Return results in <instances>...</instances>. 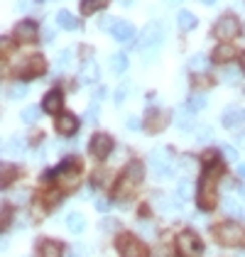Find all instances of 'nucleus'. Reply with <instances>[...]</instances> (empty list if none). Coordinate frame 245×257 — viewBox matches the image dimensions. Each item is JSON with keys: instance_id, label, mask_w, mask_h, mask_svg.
I'll list each match as a JSON object with an SVG mask.
<instances>
[{"instance_id": "54", "label": "nucleus", "mask_w": 245, "mask_h": 257, "mask_svg": "<svg viewBox=\"0 0 245 257\" xmlns=\"http://www.w3.org/2000/svg\"><path fill=\"white\" fill-rule=\"evenodd\" d=\"M206 5H213V3H216V0H204Z\"/></svg>"}, {"instance_id": "12", "label": "nucleus", "mask_w": 245, "mask_h": 257, "mask_svg": "<svg viewBox=\"0 0 245 257\" xmlns=\"http://www.w3.org/2000/svg\"><path fill=\"white\" fill-rule=\"evenodd\" d=\"M44 69H47V61L42 54H32L30 59L22 64V74L27 76V79H35V76H42L44 74Z\"/></svg>"}, {"instance_id": "18", "label": "nucleus", "mask_w": 245, "mask_h": 257, "mask_svg": "<svg viewBox=\"0 0 245 257\" xmlns=\"http://www.w3.org/2000/svg\"><path fill=\"white\" fill-rule=\"evenodd\" d=\"M66 228H69L71 233L81 235L83 230H86V216H83V213H79V211L69 213V216H66Z\"/></svg>"}, {"instance_id": "51", "label": "nucleus", "mask_w": 245, "mask_h": 257, "mask_svg": "<svg viewBox=\"0 0 245 257\" xmlns=\"http://www.w3.org/2000/svg\"><path fill=\"white\" fill-rule=\"evenodd\" d=\"M122 5H130V3H135V0H120Z\"/></svg>"}, {"instance_id": "23", "label": "nucleus", "mask_w": 245, "mask_h": 257, "mask_svg": "<svg viewBox=\"0 0 245 257\" xmlns=\"http://www.w3.org/2000/svg\"><path fill=\"white\" fill-rule=\"evenodd\" d=\"M177 25H179V30L189 32V30H194V27L199 25V20H196V15H194V13H189V10H182V13L177 15Z\"/></svg>"}, {"instance_id": "11", "label": "nucleus", "mask_w": 245, "mask_h": 257, "mask_svg": "<svg viewBox=\"0 0 245 257\" xmlns=\"http://www.w3.org/2000/svg\"><path fill=\"white\" fill-rule=\"evenodd\" d=\"M169 122H172V113L169 110H150L147 118H145V130L157 135V133H162Z\"/></svg>"}, {"instance_id": "16", "label": "nucleus", "mask_w": 245, "mask_h": 257, "mask_svg": "<svg viewBox=\"0 0 245 257\" xmlns=\"http://www.w3.org/2000/svg\"><path fill=\"white\" fill-rule=\"evenodd\" d=\"M35 35H37L35 22L22 20V22H18V25H15V40H18V42H32V40H35Z\"/></svg>"}, {"instance_id": "33", "label": "nucleus", "mask_w": 245, "mask_h": 257, "mask_svg": "<svg viewBox=\"0 0 245 257\" xmlns=\"http://www.w3.org/2000/svg\"><path fill=\"white\" fill-rule=\"evenodd\" d=\"M196 140H199V142H208V140H213V130H211L208 125H199V127H196Z\"/></svg>"}, {"instance_id": "39", "label": "nucleus", "mask_w": 245, "mask_h": 257, "mask_svg": "<svg viewBox=\"0 0 245 257\" xmlns=\"http://www.w3.org/2000/svg\"><path fill=\"white\" fill-rule=\"evenodd\" d=\"M238 79H240V74H238L235 69H228V71H223V81H225V83H238Z\"/></svg>"}, {"instance_id": "28", "label": "nucleus", "mask_w": 245, "mask_h": 257, "mask_svg": "<svg viewBox=\"0 0 245 257\" xmlns=\"http://www.w3.org/2000/svg\"><path fill=\"white\" fill-rule=\"evenodd\" d=\"M91 81H98V66L88 61L81 69V83H91Z\"/></svg>"}, {"instance_id": "13", "label": "nucleus", "mask_w": 245, "mask_h": 257, "mask_svg": "<svg viewBox=\"0 0 245 257\" xmlns=\"http://www.w3.org/2000/svg\"><path fill=\"white\" fill-rule=\"evenodd\" d=\"M110 35L115 37L118 42H122V44H128V42H133L135 40V35H138V30L130 25V22H113V27H110Z\"/></svg>"}, {"instance_id": "45", "label": "nucleus", "mask_w": 245, "mask_h": 257, "mask_svg": "<svg viewBox=\"0 0 245 257\" xmlns=\"http://www.w3.org/2000/svg\"><path fill=\"white\" fill-rule=\"evenodd\" d=\"M71 255H74V257H83V255H86V247H83V245H76Z\"/></svg>"}, {"instance_id": "34", "label": "nucleus", "mask_w": 245, "mask_h": 257, "mask_svg": "<svg viewBox=\"0 0 245 257\" xmlns=\"http://www.w3.org/2000/svg\"><path fill=\"white\" fill-rule=\"evenodd\" d=\"M5 96H8V98H22V96H25V86H20V83L8 86V88H5Z\"/></svg>"}, {"instance_id": "37", "label": "nucleus", "mask_w": 245, "mask_h": 257, "mask_svg": "<svg viewBox=\"0 0 245 257\" xmlns=\"http://www.w3.org/2000/svg\"><path fill=\"white\" fill-rule=\"evenodd\" d=\"M10 216H13V208L8 203H3V230L10 228Z\"/></svg>"}, {"instance_id": "32", "label": "nucleus", "mask_w": 245, "mask_h": 257, "mask_svg": "<svg viewBox=\"0 0 245 257\" xmlns=\"http://www.w3.org/2000/svg\"><path fill=\"white\" fill-rule=\"evenodd\" d=\"M101 230L103 233H115V230H120V223H118L115 218H103L101 220Z\"/></svg>"}, {"instance_id": "7", "label": "nucleus", "mask_w": 245, "mask_h": 257, "mask_svg": "<svg viewBox=\"0 0 245 257\" xmlns=\"http://www.w3.org/2000/svg\"><path fill=\"white\" fill-rule=\"evenodd\" d=\"M164 40V32H162V25L160 22H150L147 27L143 30V35H140V49L145 52H150V49H160V44Z\"/></svg>"}, {"instance_id": "4", "label": "nucleus", "mask_w": 245, "mask_h": 257, "mask_svg": "<svg viewBox=\"0 0 245 257\" xmlns=\"http://www.w3.org/2000/svg\"><path fill=\"white\" fill-rule=\"evenodd\" d=\"M238 35H240V20L233 13H223L213 25V37L218 40H233Z\"/></svg>"}, {"instance_id": "24", "label": "nucleus", "mask_w": 245, "mask_h": 257, "mask_svg": "<svg viewBox=\"0 0 245 257\" xmlns=\"http://www.w3.org/2000/svg\"><path fill=\"white\" fill-rule=\"evenodd\" d=\"M223 213L225 216H230V218H240L243 216V206H240V201L238 198H225L223 201Z\"/></svg>"}, {"instance_id": "17", "label": "nucleus", "mask_w": 245, "mask_h": 257, "mask_svg": "<svg viewBox=\"0 0 245 257\" xmlns=\"http://www.w3.org/2000/svg\"><path fill=\"white\" fill-rule=\"evenodd\" d=\"M238 52H235V47H230V44H218L213 52H211V61H216V64H228V61H233Z\"/></svg>"}, {"instance_id": "30", "label": "nucleus", "mask_w": 245, "mask_h": 257, "mask_svg": "<svg viewBox=\"0 0 245 257\" xmlns=\"http://www.w3.org/2000/svg\"><path fill=\"white\" fill-rule=\"evenodd\" d=\"M22 152V140H15V138H10V140H5V145H3V155H20Z\"/></svg>"}, {"instance_id": "47", "label": "nucleus", "mask_w": 245, "mask_h": 257, "mask_svg": "<svg viewBox=\"0 0 245 257\" xmlns=\"http://www.w3.org/2000/svg\"><path fill=\"white\" fill-rule=\"evenodd\" d=\"M8 52H10V40L3 37V54H8Z\"/></svg>"}, {"instance_id": "21", "label": "nucleus", "mask_w": 245, "mask_h": 257, "mask_svg": "<svg viewBox=\"0 0 245 257\" xmlns=\"http://www.w3.org/2000/svg\"><path fill=\"white\" fill-rule=\"evenodd\" d=\"M110 0H81V15H96L98 10H105Z\"/></svg>"}, {"instance_id": "31", "label": "nucleus", "mask_w": 245, "mask_h": 257, "mask_svg": "<svg viewBox=\"0 0 245 257\" xmlns=\"http://www.w3.org/2000/svg\"><path fill=\"white\" fill-rule=\"evenodd\" d=\"M13 177H18V169H15V167H10V164H3V186H5V189L10 186Z\"/></svg>"}, {"instance_id": "35", "label": "nucleus", "mask_w": 245, "mask_h": 257, "mask_svg": "<svg viewBox=\"0 0 245 257\" xmlns=\"http://www.w3.org/2000/svg\"><path fill=\"white\" fill-rule=\"evenodd\" d=\"M71 59H74V52H71V49H61L59 52V66L61 69H66V66L71 64Z\"/></svg>"}, {"instance_id": "48", "label": "nucleus", "mask_w": 245, "mask_h": 257, "mask_svg": "<svg viewBox=\"0 0 245 257\" xmlns=\"http://www.w3.org/2000/svg\"><path fill=\"white\" fill-rule=\"evenodd\" d=\"M105 93H108L105 88H98V91H96V100H103L105 98Z\"/></svg>"}, {"instance_id": "8", "label": "nucleus", "mask_w": 245, "mask_h": 257, "mask_svg": "<svg viewBox=\"0 0 245 257\" xmlns=\"http://www.w3.org/2000/svg\"><path fill=\"white\" fill-rule=\"evenodd\" d=\"M118 250L122 257H150V250L143 240H138L135 235H122L118 240Z\"/></svg>"}, {"instance_id": "6", "label": "nucleus", "mask_w": 245, "mask_h": 257, "mask_svg": "<svg viewBox=\"0 0 245 257\" xmlns=\"http://www.w3.org/2000/svg\"><path fill=\"white\" fill-rule=\"evenodd\" d=\"M79 179V162L76 159H66L59 169L54 172V181L59 184L61 189H71Z\"/></svg>"}, {"instance_id": "5", "label": "nucleus", "mask_w": 245, "mask_h": 257, "mask_svg": "<svg viewBox=\"0 0 245 257\" xmlns=\"http://www.w3.org/2000/svg\"><path fill=\"white\" fill-rule=\"evenodd\" d=\"M177 250H179L182 257H201V252H204L201 237L194 230H182L179 237H177Z\"/></svg>"}, {"instance_id": "55", "label": "nucleus", "mask_w": 245, "mask_h": 257, "mask_svg": "<svg viewBox=\"0 0 245 257\" xmlns=\"http://www.w3.org/2000/svg\"><path fill=\"white\" fill-rule=\"evenodd\" d=\"M240 196H243V201H245V189H240Z\"/></svg>"}, {"instance_id": "25", "label": "nucleus", "mask_w": 245, "mask_h": 257, "mask_svg": "<svg viewBox=\"0 0 245 257\" xmlns=\"http://www.w3.org/2000/svg\"><path fill=\"white\" fill-rule=\"evenodd\" d=\"M110 69H113V74H125V69H128V54L125 52H115L110 57Z\"/></svg>"}, {"instance_id": "44", "label": "nucleus", "mask_w": 245, "mask_h": 257, "mask_svg": "<svg viewBox=\"0 0 245 257\" xmlns=\"http://www.w3.org/2000/svg\"><path fill=\"white\" fill-rule=\"evenodd\" d=\"M125 125H128L130 130H138V127H140L143 122H140V120H138V118H128V120H125Z\"/></svg>"}, {"instance_id": "1", "label": "nucleus", "mask_w": 245, "mask_h": 257, "mask_svg": "<svg viewBox=\"0 0 245 257\" xmlns=\"http://www.w3.org/2000/svg\"><path fill=\"white\" fill-rule=\"evenodd\" d=\"M145 177V167H143V162L140 159H133L128 167H125V172H122V177L120 181L115 184V196L118 198H125L140 181H143Z\"/></svg>"}, {"instance_id": "3", "label": "nucleus", "mask_w": 245, "mask_h": 257, "mask_svg": "<svg viewBox=\"0 0 245 257\" xmlns=\"http://www.w3.org/2000/svg\"><path fill=\"white\" fill-rule=\"evenodd\" d=\"M213 235L225 247H245V228H240L238 223H221V225H216Z\"/></svg>"}, {"instance_id": "53", "label": "nucleus", "mask_w": 245, "mask_h": 257, "mask_svg": "<svg viewBox=\"0 0 245 257\" xmlns=\"http://www.w3.org/2000/svg\"><path fill=\"white\" fill-rule=\"evenodd\" d=\"M164 3H172V5H177V3H179V0H164Z\"/></svg>"}, {"instance_id": "19", "label": "nucleus", "mask_w": 245, "mask_h": 257, "mask_svg": "<svg viewBox=\"0 0 245 257\" xmlns=\"http://www.w3.org/2000/svg\"><path fill=\"white\" fill-rule=\"evenodd\" d=\"M64 252V245L59 240H44L40 245V257H61Z\"/></svg>"}, {"instance_id": "36", "label": "nucleus", "mask_w": 245, "mask_h": 257, "mask_svg": "<svg viewBox=\"0 0 245 257\" xmlns=\"http://www.w3.org/2000/svg\"><path fill=\"white\" fill-rule=\"evenodd\" d=\"M208 83H211V79H208V76L191 74V86H194V88H204V86H208Z\"/></svg>"}, {"instance_id": "29", "label": "nucleus", "mask_w": 245, "mask_h": 257, "mask_svg": "<svg viewBox=\"0 0 245 257\" xmlns=\"http://www.w3.org/2000/svg\"><path fill=\"white\" fill-rule=\"evenodd\" d=\"M40 115H42V110L37 108V105H30V108H25L22 110V122H27V125H35L37 120H40Z\"/></svg>"}, {"instance_id": "49", "label": "nucleus", "mask_w": 245, "mask_h": 257, "mask_svg": "<svg viewBox=\"0 0 245 257\" xmlns=\"http://www.w3.org/2000/svg\"><path fill=\"white\" fill-rule=\"evenodd\" d=\"M98 208H101V211H108V201H103L101 198V201H98Z\"/></svg>"}, {"instance_id": "38", "label": "nucleus", "mask_w": 245, "mask_h": 257, "mask_svg": "<svg viewBox=\"0 0 245 257\" xmlns=\"http://www.w3.org/2000/svg\"><path fill=\"white\" fill-rule=\"evenodd\" d=\"M189 196H191V184L186 179H182L179 181V198H189Z\"/></svg>"}, {"instance_id": "40", "label": "nucleus", "mask_w": 245, "mask_h": 257, "mask_svg": "<svg viewBox=\"0 0 245 257\" xmlns=\"http://www.w3.org/2000/svg\"><path fill=\"white\" fill-rule=\"evenodd\" d=\"M86 120H88V122H96V120H98V103L88 105V110H86Z\"/></svg>"}, {"instance_id": "46", "label": "nucleus", "mask_w": 245, "mask_h": 257, "mask_svg": "<svg viewBox=\"0 0 245 257\" xmlns=\"http://www.w3.org/2000/svg\"><path fill=\"white\" fill-rule=\"evenodd\" d=\"M32 5V0H18V10H27Z\"/></svg>"}, {"instance_id": "9", "label": "nucleus", "mask_w": 245, "mask_h": 257, "mask_svg": "<svg viewBox=\"0 0 245 257\" xmlns=\"http://www.w3.org/2000/svg\"><path fill=\"white\" fill-rule=\"evenodd\" d=\"M88 152H91V157L105 159L113 152V138H110L108 133H96V135L91 138V142H88Z\"/></svg>"}, {"instance_id": "2", "label": "nucleus", "mask_w": 245, "mask_h": 257, "mask_svg": "<svg viewBox=\"0 0 245 257\" xmlns=\"http://www.w3.org/2000/svg\"><path fill=\"white\" fill-rule=\"evenodd\" d=\"M218 174H221L218 167H216L213 172L208 169V174H206V177L201 179V184H199L196 203H199L201 211H211V208L216 206V198H218V194H216V179H218Z\"/></svg>"}, {"instance_id": "43", "label": "nucleus", "mask_w": 245, "mask_h": 257, "mask_svg": "<svg viewBox=\"0 0 245 257\" xmlns=\"http://www.w3.org/2000/svg\"><path fill=\"white\" fill-rule=\"evenodd\" d=\"M206 64H208V61H206V57H204V54H199V57H194V59H191V69H204Z\"/></svg>"}, {"instance_id": "15", "label": "nucleus", "mask_w": 245, "mask_h": 257, "mask_svg": "<svg viewBox=\"0 0 245 257\" xmlns=\"http://www.w3.org/2000/svg\"><path fill=\"white\" fill-rule=\"evenodd\" d=\"M54 125H57V133H61L64 138H69V135H74V133H76L79 120L74 118V115H69V113H61V115H57Z\"/></svg>"}, {"instance_id": "26", "label": "nucleus", "mask_w": 245, "mask_h": 257, "mask_svg": "<svg viewBox=\"0 0 245 257\" xmlns=\"http://www.w3.org/2000/svg\"><path fill=\"white\" fill-rule=\"evenodd\" d=\"M208 98H206L204 93H194L191 98L186 100V108H189V113H199V110H204Z\"/></svg>"}, {"instance_id": "56", "label": "nucleus", "mask_w": 245, "mask_h": 257, "mask_svg": "<svg viewBox=\"0 0 245 257\" xmlns=\"http://www.w3.org/2000/svg\"><path fill=\"white\" fill-rule=\"evenodd\" d=\"M238 257H245V252H240V255H238Z\"/></svg>"}, {"instance_id": "42", "label": "nucleus", "mask_w": 245, "mask_h": 257, "mask_svg": "<svg viewBox=\"0 0 245 257\" xmlns=\"http://www.w3.org/2000/svg\"><path fill=\"white\" fill-rule=\"evenodd\" d=\"M221 152H223V157L230 159V162H235V159H238V150H235V147H230V145H225Z\"/></svg>"}, {"instance_id": "10", "label": "nucleus", "mask_w": 245, "mask_h": 257, "mask_svg": "<svg viewBox=\"0 0 245 257\" xmlns=\"http://www.w3.org/2000/svg\"><path fill=\"white\" fill-rule=\"evenodd\" d=\"M150 164H152V169H155L157 177H167L169 174V167H172V150L169 147H157L150 155Z\"/></svg>"}, {"instance_id": "22", "label": "nucleus", "mask_w": 245, "mask_h": 257, "mask_svg": "<svg viewBox=\"0 0 245 257\" xmlns=\"http://www.w3.org/2000/svg\"><path fill=\"white\" fill-rule=\"evenodd\" d=\"M57 25L64 27V30H79V25H81V22L76 20L69 10H59V13H57Z\"/></svg>"}, {"instance_id": "20", "label": "nucleus", "mask_w": 245, "mask_h": 257, "mask_svg": "<svg viewBox=\"0 0 245 257\" xmlns=\"http://www.w3.org/2000/svg\"><path fill=\"white\" fill-rule=\"evenodd\" d=\"M243 118L245 115L240 113V108H238V105H228V108L223 110V118L221 120H223V127H235Z\"/></svg>"}, {"instance_id": "41", "label": "nucleus", "mask_w": 245, "mask_h": 257, "mask_svg": "<svg viewBox=\"0 0 245 257\" xmlns=\"http://www.w3.org/2000/svg\"><path fill=\"white\" fill-rule=\"evenodd\" d=\"M128 88H130L128 83H120V86H118V91H115V103H122V100L128 98Z\"/></svg>"}, {"instance_id": "14", "label": "nucleus", "mask_w": 245, "mask_h": 257, "mask_svg": "<svg viewBox=\"0 0 245 257\" xmlns=\"http://www.w3.org/2000/svg\"><path fill=\"white\" fill-rule=\"evenodd\" d=\"M61 105H64V96H61V91H57V88H52V91L44 96V100H42V110L49 113V115L59 113Z\"/></svg>"}, {"instance_id": "50", "label": "nucleus", "mask_w": 245, "mask_h": 257, "mask_svg": "<svg viewBox=\"0 0 245 257\" xmlns=\"http://www.w3.org/2000/svg\"><path fill=\"white\" fill-rule=\"evenodd\" d=\"M238 172H240V177L245 179V162H243V164H240V167H238Z\"/></svg>"}, {"instance_id": "27", "label": "nucleus", "mask_w": 245, "mask_h": 257, "mask_svg": "<svg viewBox=\"0 0 245 257\" xmlns=\"http://www.w3.org/2000/svg\"><path fill=\"white\" fill-rule=\"evenodd\" d=\"M191 115H194V113H189V108L184 105V108H179V110H177V115H174V122H177V125H179L182 130H189V127H191Z\"/></svg>"}, {"instance_id": "52", "label": "nucleus", "mask_w": 245, "mask_h": 257, "mask_svg": "<svg viewBox=\"0 0 245 257\" xmlns=\"http://www.w3.org/2000/svg\"><path fill=\"white\" fill-rule=\"evenodd\" d=\"M240 66H243V71H245V54H243V59H240Z\"/></svg>"}]
</instances>
